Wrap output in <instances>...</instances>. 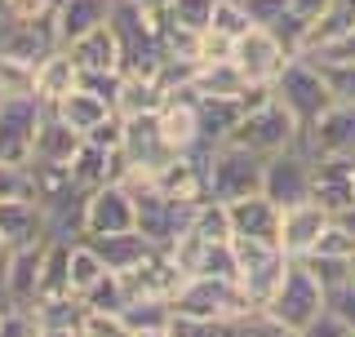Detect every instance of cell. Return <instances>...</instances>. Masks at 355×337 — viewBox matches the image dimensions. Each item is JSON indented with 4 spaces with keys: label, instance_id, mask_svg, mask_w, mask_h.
Listing matches in <instances>:
<instances>
[{
    "label": "cell",
    "instance_id": "9",
    "mask_svg": "<svg viewBox=\"0 0 355 337\" xmlns=\"http://www.w3.org/2000/svg\"><path fill=\"white\" fill-rule=\"evenodd\" d=\"M40 120H44V107L36 103V94L0 98V160L31 164V147H36Z\"/></svg>",
    "mask_w": 355,
    "mask_h": 337
},
{
    "label": "cell",
    "instance_id": "5",
    "mask_svg": "<svg viewBox=\"0 0 355 337\" xmlns=\"http://www.w3.org/2000/svg\"><path fill=\"white\" fill-rule=\"evenodd\" d=\"M227 142H236V147H244V151H253V155H262V160H266V155H275V151L297 147V142H302V125H297V120L271 98V103L244 111L240 125L231 129Z\"/></svg>",
    "mask_w": 355,
    "mask_h": 337
},
{
    "label": "cell",
    "instance_id": "34",
    "mask_svg": "<svg viewBox=\"0 0 355 337\" xmlns=\"http://www.w3.org/2000/svg\"><path fill=\"white\" fill-rule=\"evenodd\" d=\"M297 262H302L306 271L315 275V284L324 288V293H333L338 284H347V279H351V257H324V253H306V257H297Z\"/></svg>",
    "mask_w": 355,
    "mask_h": 337
},
{
    "label": "cell",
    "instance_id": "35",
    "mask_svg": "<svg viewBox=\"0 0 355 337\" xmlns=\"http://www.w3.org/2000/svg\"><path fill=\"white\" fill-rule=\"evenodd\" d=\"M324 76L333 103H355V62H342V58H311Z\"/></svg>",
    "mask_w": 355,
    "mask_h": 337
},
{
    "label": "cell",
    "instance_id": "25",
    "mask_svg": "<svg viewBox=\"0 0 355 337\" xmlns=\"http://www.w3.org/2000/svg\"><path fill=\"white\" fill-rule=\"evenodd\" d=\"M111 9H116V0H62L58 14H53L58 44H71V40H80L85 31H94V27H103V22H111Z\"/></svg>",
    "mask_w": 355,
    "mask_h": 337
},
{
    "label": "cell",
    "instance_id": "13",
    "mask_svg": "<svg viewBox=\"0 0 355 337\" xmlns=\"http://www.w3.org/2000/svg\"><path fill=\"white\" fill-rule=\"evenodd\" d=\"M333 222V213L329 209H320L315 200H302V205H288L280 209V231H275V244H280V253L284 257H306L311 249H315V240H320V231H324Z\"/></svg>",
    "mask_w": 355,
    "mask_h": 337
},
{
    "label": "cell",
    "instance_id": "21",
    "mask_svg": "<svg viewBox=\"0 0 355 337\" xmlns=\"http://www.w3.org/2000/svg\"><path fill=\"white\" fill-rule=\"evenodd\" d=\"M67 168H71V182L80 187V191H94V187H103V182H120V178L129 173V160H125V151H120V147L111 151V147H94V142H85Z\"/></svg>",
    "mask_w": 355,
    "mask_h": 337
},
{
    "label": "cell",
    "instance_id": "26",
    "mask_svg": "<svg viewBox=\"0 0 355 337\" xmlns=\"http://www.w3.org/2000/svg\"><path fill=\"white\" fill-rule=\"evenodd\" d=\"M53 116H62L67 125H71L76 133H80V138H89V133H94L98 125H103V120H111V116H116V107H111L107 98H98V94H89V89H80V85H76L71 94H67L62 103L53 107Z\"/></svg>",
    "mask_w": 355,
    "mask_h": 337
},
{
    "label": "cell",
    "instance_id": "24",
    "mask_svg": "<svg viewBox=\"0 0 355 337\" xmlns=\"http://www.w3.org/2000/svg\"><path fill=\"white\" fill-rule=\"evenodd\" d=\"M151 182H155V191H164V196H173V200H209V191H205V155H173Z\"/></svg>",
    "mask_w": 355,
    "mask_h": 337
},
{
    "label": "cell",
    "instance_id": "41",
    "mask_svg": "<svg viewBox=\"0 0 355 337\" xmlns=\"http://www.w3.org/2000/svg\"><path fill=\"white\" fill-rule=\"evenodd\" d=\"M80 333H85V337H133L120 311H85Z\"/></svg>",
    "mask_w": 355,
    "mask_h": 337
},
{
    "label": "cell",
    "instance_id": "43",
    "mask_svg": "<svg viewBox=\"0 0 355 337\" xmlns=\"http://www.w3.org/2000/svg\"><path fill=\"white\" fill-rule=\"evenodd\" d=\"M0 337H36V316L22 306H0Z\"/></svg>",
    "mask_w": 355,
    "mask_h": 337
},
{
    "label": "cell",
    "instance_id": "29",
    "mask_svg": "<svg viewBox=\"0 0 355 337\" xmlns=\"http://www.w3.org/2000/svg\"><path fill=\"white\" fill-rule=\"evenodd\" d=\"M164 103V89L155 76H138V71H125L120 80V98H116V111L120 116H138V111H160Z\"/></svg>",
    "mask_w": 355,
    "mask_h": 337
},
{
    "label": "cell",
    "instance_id": "33",
    "mask_svg": "<svg viewBox=\"0 0 355 337\" xmlns=\"http://www.w3.org/2000/svg\"><path fill=\"white\" fill-rule=\"evenodd\" d=\"M80 302H85V311H125V302H129V284H125V275L107 271V275L98 279V284L89 288Z\"/></svg>",
    "mask_w": 355,
    "mask_h": 337
},
{
    "label": "cell",
    "instance_id": "6",
    "mask_svg": "<svg viewBox=\"0 0 355 337\" xmlns=\"http://www.w3.org/2000/svg\"><path fill=\"white\" fill-rule=\"evenodd\" d=\"M262 311H266L275 324H284L288 333H302L306 324L315 320L320 311H324V288L315 284V275H311L302 262H293V257H288L280 288L271 293V302H266Z\"/></svg>",
    "mask_w": 355,
    "mask_h": 337
},
{
    "label": "cell",
    "instance_id": "50",
    "mask_svg": "<svg viewBox=\"0 0 355 337\" xmlns=\"http://www.w3.org/2000/svg\"><path fill=\"white\" fill-rule=\"evenodd\" d=\"M133 337H173V329H142V333H133Z\"/></svg>",
    "mask_w": 355,
    "mask_h": 337
},
{
    "label": "cell",
    "instance_id": "47",
    "mask_svg": "<svg viewBox=\"0 0 355 337\" xmlns=\"http://www.w3.org/2000/svg\"><path fill=\"white\" fill-rule=\"evenodd\" d=\"M329 5H333V0H288V9H293V14H302V18H311V22L324 14Z\"/></svg>",
    "mask_w": 355,
    "mask_h": 337
},
{
    "label": "cell",
    "instance_id": "37",
    "mask_svg": "<svg viewBox=\"0 0 355 337\" xmlns=\"http://www.w3.org/2000/svg\"><path fill=\"white\" fill-rule=\"evenodd\" d=\"M5 200H36V178H31V164L0 160V205H5Z\"/></svg>",
    "mask_w": 355,
    "mask_h": 337
},
{
    "label": "cell",
    "instance_id": "18",
    "mask_svg": "<svg viewBox=\"0 0 355 337\" xmlns=\"http://www.w3.org/2000/svg\"><path fill=\"white\" fill-rule=\"evenodd\" d=\"M62 49L71 53V62L80 67V71H125V49H120V36H116L111 22L85 31L80 40L62 44Z\"/></svg>",
    "mask_w": 355,
    "mask_h": 337
},
{
    "label": "cell",
    "instance_id": "49",
    "mask_svg": "<svg viewBox=\"0 0 355 337\" xmlns=\"http://www.w3.org/2000/svg\"><path fill=\"white\" fill-rule=\"evenodd\" d=\"M36 337H85L80 329H36Z\"/></svg>",
    "mask_w": 355,
    "mask_h": 337
},
{
    "label": "cell",
    "instance_id": "32",
    "mask_svg": "<svg viewBox=\"0 0 355 337\" xmlns=\"http://www.w3.org/2000/svg\"><path fill=\"white\" fill-rule=\"evenodd\" d=\"M103 275H107L103 257L89 249V240H76V244H71V262H67V284H71V293H76V297H85Z\"/></svg>",
    "mask_w": 355,
    "mask_h": 337
},
{
    "label": "cell",
    "instance_id": "7",
    "mask_svg": "<svg viewBox=\"0 0 355 337\" xmlns=\"http://www.w3.org/2000/svg\"><path fill=\"white\" fill-rule=\"evenodd\" d=\"M311 178H315V160H311V151L302 147V142L262 160V191H266V196H271L280 209L311 200Z\"/></svg>",
    "mask_w": 355,
    "mask_h": 337
},
{
    "label": "cell",
    "instance_id": "40",
    "mask_svg": "<svg viewBox=\"0 0 355 337\" xmlns=\"http://www.w3.org/2000/svg\"><path fill=\"white\" fill-rule=\"evenodd\" d=\"M311 253H324V257H351L355 253V235H351V227L342 218H333L324 231H320V240H315V249Z\"/></svg>",
    "mask_w": 355,
    "mask_h": 337
},
{
    "label": "cell",
    "instance_id": "22",
    "mask_svg": "<svg viewBox=\"0 0 355 337\" xmlns=\"http://www.w3.org/2000/svg\"><path fill=\"white\" fill-rule=\"evenodd\" d=\"M76 85H80V67L71 62V53H67V49H53L44 62H36V103L44 111H53Z\"/></svg>",
    "mask_w": 355,
    "mask_h": 337
},
{
    "label": "cell",
    "instance_id": "39",
    "mask_svg": "<svg viewBox=\"0 0 355 337\" xmlns=\"http://www.w3.org/2000/svg\"><path fill=\"white\" fill-rule=\"evenodd\" d=\"M214 5L218 0H173L169 22L173 27H187V31H205L209 22H214Z\"/></svg>",
    "mask_w": 355,
    "mask_h": 337
},
{
    "label": "cell",
    "instance_id": "31",
    "mask_svg": "<svg viewBox=\"0 0 355 337\" xmlns=\"http://www.w3.org/2000/svg\"><path fill=\"white\" fill-rule=\"evenodd\" d=\"M125 324H129V333H142V329H169L173 324V302L169 297H129L125 302Z\"/></svg>",
    "mask_w": 355,
    "mask_h": 337
},
{
    "label": "cell",
    "instance_id": "20",
    "mask_svg": "<svg viewBox=\"0 0 355 337\" xmlns=\"http://www.w3.org/2000/svg\"><path fill=\"white\" fill-rule=\"evenodd\" d=\"M49 240V218L36 200H5L0 205V244L5 249H22V244Z\"/></svg>",
    "mask_w": 355,
    "mask_h": 337
},
{
    "label": "cell",
    "instance_id": "17",
    "mask_svg": "<svg viewBox=\"0 0 355 337\" xmlns=\"http://www.w3.org/2000/svg\"><path fill=\"white\" fill-rule=\"evenodd\" d=\"M80 240H89V249L103 257V266L116 271V275L138 271V266L155 253V244L138 227H133V231H111V235H80Z\"/></svg>",
    "mask_w": 355,
    "mask_h": 337
},
{
    "label": "cell",
    "instance_id": "44",
    "mask_svg": "<svg viewBox=\"0 0 355 337\" xmlns=\"http://www.w3.org/2000/svg\"><path fill=\"white\" fill-rule=\"evenodd\" d=\"M324 306L329 311H338L342 324L355 333V279H347V284H338L333 293H324Z\"/></svg>",
    "mask_w": 355,
    "mask_h": 337
},
{
    "label": "cell",
    "instance_id": "48",
    "mask_svg": "<svg viewBox=\"0 0 355 337\" xmlns=\"http://www.w3.org/2000/svg\"><path fill=\"white\" fill-rule=\"evenodd\" d=\"M125 5L142 9V14H169V5H173V0H125Z\"/></svg>",
    "mask_w": 355,
    "mask_h": 337
},
{
    "label": "cell",
    "instance_id": "27",
    "mask_svg": "<svg viewBox=\"0 0 355 337\" xmlns=\"http://www.w3.org/2000/svg\"><path fill=\"white\" fill-rule=\"evenodd\" d=\"M196 111H200V142H205V151L218 147V142H227L231 129H236L240 116H244L240 98H200V94H196Z\"/></svg>",
    "mask_w": 355,
    "mask_h": 337
},
{
    "label": "cell",
    "instance_id": "11",
    "mask_svg": "<svg viewBox=\"0 0 355 337\" xmlns=\"http://www.w3.org/2000/svg\"><path fill=\"white\" fill-rule=\"evenodd\" d=\"M288 58H293V53L275 40L271 27H249L236 44H231V62L249 76V85H271L275 76L284 71Z\"/></svg>",
    "mask_w": 355,
    "mask_h": 337
},
{
    "label": "cell",
    "instance_id": "28",
    "mask_svg": "<svg viewBox=\"0 0 355 337\" xmlns=\"http://www.w3.org/2000/svg\"><path fill=\"white\" fill-rule=\"evenodd\" d=\"M191 89H196L200 98H240L244 89H249V76H244L231 58H222V62H200Z\"/></svg>",
    "mask_w": 355,
    "mask_h": 337
},
{
    "label": "cell",
    "instance_id": "16",
    "mask_svg": "<svg viewBox=\"0 0 355 337\" xmlns=\"http://www.w3.org/2000/svg\"><path fill=\"white\" fill-rule=\"evenodd\" d=\"M53 49H62L53 22H0V58L36 67V62L49 58Z\"/></svg>",
    "mask_w": 355,
    "mask_h": 337
},
{
    "label": "cell",
    "instance_id": "4",
    "mask_svg": "<svg viewBox=\"0 0 355 337\" xmlns=\"http://www.w3.org/2000/svg\"><path fill=\"white\" fill-rule=\"evenodd\" d=\"M244 311H258V306H249V297L240 293L236 279H222V275H187L182 288L173 293V316L182 320H231V316H244Z\"/></svg>",
    "mask_w": 355,
    "mask_h": 337
},
{
    "label": "cell",
    "instance_id": "19",
    "mask_svg": "<svg viewBox=\"0 0 355 337\" xmlns=\"http://www.w3.org/2000/svg\"><path fill=\"white\" fill-rule=\"evenodd\" d=\"M227 218H231V235H249V240H275V231H280V205L266 191L231 200Z\"/></svg>",
    "mask_w": 355,
    "mask_h": 337
},
{
    "label": "cell",
    "instance_id": "36",
    "mask_svg": "<svg viewBox=\"0 0 355 337\" xmlns=\"http://www.w3.org/2000/svg\"><path fill=\"white\" fill-rule=\"evenodd\" d=\"M214 31H222L227 40H240L249 27H258V22L249 18V9H244V0H218L214 5V22H209Z\"/></svg>",
    "mask_w": 355,
    "mask_h": 337
},
{
    "label": "cell",
    "instance_id": "45",
    "mask_svg": "<svg viewBox=\"0 0 355 337\" xmlns=\"http://www.w3.org/2000/svg\"><path fill=\"white\" fill-rule=\"evenodd\" d=\"M347 333H351V329L342 324V316H338V311H329V306H324V311H320V316L311 320V324H306V329L297 333V337H347Z\"/></svg>",
    "mask_w": 355,
    "mask_h": 337
},
{
    "label": "cell",
    "instance_id": "51",
    "mask_svg": "<svg viewBox=\"0 0 355 337\" xmlns=\"http://www.w3.org/2000/svg\"><path fill=\"white\" fill-rule=\"evenodd\" d=\"M342 222H347V227H351V235H355V209H351V213H342Z\"/></svg>",
    "mask_w": 355,
    "mask_h": 337
},
{
    "label": "cell",
    "instance_id": "14",
    "mask_svg": "<svg viewBox=\"0 0 355 337\" xmlns=\"http://www.w3.org/2000/svg\"><path fill=\"white\" fill-rule=\"evenodd\" d=\"M302 147L311 160L320 155H355V103H333L311 129H302Z\"/></svg>",
    "mask_w": 355,
    "mask_h": 337
},
{
    "label": "cell",
    "instance_id": "15",
    "mask_svg": "<svg viewBox=\"0 0 355 337\" xmlns=\"http://www.w3.org/2000/svg\"><path fill=\"white\" fill-rule=\"evenodd\" d=\"M44 244H22V249H9L5 257V284H0V293H5V306H22L31 311L40 297V262H44Z\"/></svg>",
    "mask_w": 355,
    "mask_h": 337
},
{
    "label": "cell",
    "instance_id": "54",
    "mask_svg": "<svg viewBox=\"0 0 355 337\" xmlns=\"http://www.w3.org/2000/svg\"><path fill=\"white\" fill-rule=\"evenodd\" d=\"M347 337H355V333H347Z\"/></svg>",
    "mask_w": 355,
    "mask_h": 337
},
{
    "label": "cell",
    "instance_id": "2",
    "mask_svg": "<svg viewBox=\"0 0 355 337\" xmlns=\"http://www.w3.org/2000/svg\"><path fill=\"white\" fill-rule=\"evenodd\" d=\"M205 191L218 205H231L240 196L262 191V155L236 147V142H218L205 151Z\"/></svg>",
    "mask_w": 355,
    "mask_h": 337
},
{
    "label": "cell",
    "instance_id": "55",
    "mask_svg": "<svg viewBox=\"0 0 355 337\" xmlns=\"http://www.w3.org/2000/svg\"><path fill=\"white\" fill-rule=\"evenodd\" d=\"M0 306H5V302H0Z\"/></svg>",
    "mask_w": 355,
    "mask_h": 337
},
{
    "label": "cell",
    "instance_id": "12",
    "mask_svg": "<svg viewBox=\"0 0 355 337\" xmlns=\"http://www.w3.org/2000/svg\"><path fill=\"white\" fill-rule=\"evenodd\" d=\"M311 200L333 218L355 209V155H320L311 178Z\"/></svg>",
    "mask_w": 355,
    "mask_h": 337
},
{
    "label": "cell",
    "instance_id": "38",
    "mask_svg": "<svg viewBox=\"0 0 355 337\" xmlns=\"http://www.w3.org/2000/svg\"><path fill=\"white\" fill-rule=\"evenodd\" d=\"M36 94V67L0 58V98H27Z\"/></svg>",
    "mask_w": 355,
    "mask_h": 337
},
{
    "label": "cell",
    "instance_id": "23",
    "mask_svg": "<svg viewBox=\"0 0 355 337\" xmlns=\"http://www.w3.org/2000/svg\"><path fill=\"white\" fill-rule=\"evenodd\" d=\"M80 147H85L80 133L67 125L62 116L44 111V120H40V129H36V147H31V160H40V164H71Z\"/></svg>",
    "mask_w": 355,
    "mask_h": 337
},
{
    "label": "cell",
    "instance_id": "52",
    "mask_svg": "<svg viewBox=\"0 0 355 337\" xmlns=\"http://www.w3.org/2000/svg\"><path fill=\"white\" fill-rule=\"evenodd\" d=\"M333 5H342V9H351V14H355V0H333Z\"/></svg>",
    "mask_w": 355,
    "mask_h": 337
},
{
    "label": "cell",
    "instance_id": "10",
    "mask_svg": "<svg viewBox=\"0 0 355 337\" xmlns=\"http://www.w3.org/2000/svg\"><path fill=\"white\" fill-rule=\"evenodd\" d=\"M120 151H125L129 168L155 178L164 164L173 160V151L164 147L160 133V111H138V116H125V138H120Z\"/></svg>",
    "mask_w": 355,
    "mask_h": 337
},
{
    "label": "cell",
    "instance_id": "46",
    "mask_svg": "<svg viewBox=\"0 0 355 337\" xmlns=\"http://www.w3.org/2000/svg\"><path fill=\"white\" fill-rule=\"evenodd\" d=\"M244 9H249V18L258 27H275L288 14V0H244Z\"/></svg>",
    "mask_w": 355,
    "mask_h": 337
},
{
    "label": "cell",
    "instance_id": "42",
    "mask_svg": "<svg viewBox=\"0 0 355 337\" xmlns=\"http://www.w3.org/2000/svg\"><path fill=\"white\" fill-rule=\"evenodd\" d=\"M120 80H125V71H80V89L107 98L111 107H116V98H120Z\"/></svg>",
    "mask_w": 355,
    "mask_h": 337
},
{
    "label": "cell",
    "instance_id": "53",
    "mask_svg": "<svg viewBox=\"0 0 355 337\" xmlns=\"http://www.w3.org/2000/svg\"><path fill=\"white\" fill-rule=\"evenodd\" d=\"M351 279H355V253H351Z\"/></svg>",
    "mask_w": 355,
    "mask_h": 337
},
{
    "label": "cell",
    "instance_id": "3",
    "mask_svg": "<svg viewBox=\"0 0 355 337\" xmlns=\"http://www.w3.org/2000/svg\"><path fill=\"white\" fill-rule=\"evenodd\" d=\"M271 94H275V103H280L302 129H311L333 107V94H329L324 76H320V67L311 62V58H288L284 71L271 80Z\"/></svg>",
    "mask_w": 355,
    "mask_h": 337
},
{
    "label": "cell",
    "instance_id": "1",
    "mask_svg": "<svg viewBox=\"0 0 355 337\" xmlns=\"http://www.w3.org/2000/svg\"><path fill=\"white\" fill-rule=\"evenodd\" d=\"M231 253H236V284L249 297V306H266L271 293L280 288L288 257L280 253L275 240H249V235H231Z\"/></svg>",
    "mask_w": 355,
    "mask_h": 337
},
{
    "label": "cell",
    "instance_id": "8",
    "mask_svg": "<svg viewBox=\"0 0 355 337\" xmlns=\"http://www.w3.org/2000/svg\"><path fill=\"white\" fill-rule=\"evenodd\" d=\"M138 227V205L125 182H103L85 191V213H80V235H111V231H133Z\"/></svg>",
    "mask_w": 355,
    "mask_h": 337
},
{
    "label": "cell",
    "instance_id": "30",
    "mask_svg": "<svg viewBox=\"0 0 355 337\" xmlns=\"http://www.w3.org/2000/svg\"><path fill=\"white\" fill-rule=\"evenodd\" d=\"M31 316H36V329H80L85 302L76 293H53V297H40L31 306Z\"/></svg>",
    "mask_w": 355,
    "mask_h": 337
}]
</instances>
